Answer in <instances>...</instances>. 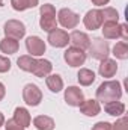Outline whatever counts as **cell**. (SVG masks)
Segmentation results:
<instances>
[{"label": "cell", "instance_id": "obj_1", "mask_svg": "<svg viewBox=\"0 0 128 130\" xmlns=\"http://www.w3.org/2000/svg\"><path fill=\"white\" fill-rule=\"evenodd\" d=\"M17 64H18L20 70L32 73L36 77H47L51 73V70H53V65H51L50 61H47V59H36V58L30 56V55L20 56Z\"/></svg>", "mask_w": 128, "mask_h": 130}, {"label": "cell", "instance_id": "obj_2", "mask_svg": "<svg viewBox=\"0 0 128 130\" xmlns=\"http://www.w3.org/2000/svg\"><path fill=\"white\" fill-rule=\"evenodd\" d=\"M122 97V86L118 80H107L102 82L98 89H96V100L107 103V101H115Z\"/></svg>", "mask_w": 128, "mask_h": 130}, {"label": "cell", "instance_id": "obj_3", "mask_svg": "<svg viewBox=\"0 0 128 130\" xmlns=\"http://www.w3.org/2000/svg\"><path fill=\"white\" fill-rule=\"evenodd\" d=\"M39 26L42 30L45 32H51L54 29H57V20H56V9L53 5L50 3H45L41 6L39 9Z\"/></svg>", "mask_w": 128, "mask_h": 130}, {"label": "cell", "instance_id": "obj_4", "mask_svg": "<svg viewBox=\"0 0 128 130\" xmlns=\"http://www.w3.org/2000/svg\"><path fill=\"white\" fill-rule=\"evenodd\" d=\"M88 50H89L91 58H94L96 61H102V59L109 58V55H110V45L104 38H95L91 42Z\"/></svg>", "mask_w": 128, "mask_h": 130}, {"label": "cell", "instance_id": "obj_5", "mask_svg": "<svg viewBox=\"0 0 128 130\" xmlns=\"http://www.w3.org/2000/svg\"><path fill=\"white\" fill-rule=\"evenodd\" d=\"M57 21L62 24V27H65V29H74L80 23V15L75 14L74 11L68 9V8H63L57 14Z\"/></svg>", "mask_w": 128, "mask_h": 130}, {"label": "cell", "instance_id": "obj_6", "mask_svg": "<svg viewBox=\"0 0 128 130\" xmlns=\"http://www.w3.org/2000/svg\"><path fill=\"white\" fill-rule=\"evenodd\" d=\"M3 30H5V35L8 38H14L18 41L26 35V26H24V23H21L18 20H9L5 23Z\"/></svg>", "mask_w": 128, "mask_h": 130}, {"label": "cell", "instance_id": "obj_7", "mask_svg": "<svg viewBox=\"0 0 128 130\" xmlns=\"http://www.w3.org/2000/svg\"><path fill=\"white\" fill-rule=\"evenodd\" d=\"M23 100L26 104L29 106H38L41 101H42V91L33 85V83H27L24 88H23Z\"/></svg>", "mask_w": 128, "mask_h": 130}, {"label": "cell", "instance_id": "obj_8", "mask_svg": "<svg viewBox=\"0 0 128 130\" xmlns=\"http://www.w3.org/2000/svg\"><path fill=\"white\" fill-rule=\"evenodd\" d=\"M63 59L69 67H80V65L84 64V61H86V53L83 50H80V48L69 47V48L65 50Z\"/></svg>", "mask_w": 128, "mask_h": 130}, {"label": "cell", "instance_id": "obj_9", "mask_svg": "<svg viewBox=\"0 0 128 130\" xmlns=\"http://www.w3.org/2000/svg\"><path fill=\"white\" fill-rule=\"evenodd\" d=\"M83 24L86 29L89 30H95L99 29L102 24V15H101V9H91L86 12V15L83 17Z\"/></svg>", "mask_w": 128, "mask_h": 130}, {"label": "cell", "instance_id": "obj_10", "mask_svg": "<svg viewBox=\"0 0 128 130\" xmlns=\"http://www.w3.org/2000/svg\"><path fill=\"white\" fill-rule=\"evenodd\" d=\"M26 48H27V53L30 56H42L45 53V42L39 38V36H29L26 39Z\"/></svg>", "mask_w": 128, "mask_h": 130}, {"label": "cell", "instance_id": "obj_11", "mask_svg": "<svg viewBox=\"0 0 128 130\" xmlns=\"http://www.w3.org/2000/svg\"><path fill=\"white\" fill-rule=\"evenodd\" d=\"M47 41L50 42V45L56 47V48H62V47H66L68 42H69V35L62 30V29H54L51 32H48V38Z\"/></svg>", "mask_w": 128, "mask_h": 130}, {"label": "cell", "instance_id": "obj_12", "mask_svg": "<svg viewBox=\"0 0 128 130\" xmlns=\"http://www.w3.org/2000/svg\"><path fill=\"white\" fill-rule=\"evenodd\" d=\"M65 101L69 106H80L84 101L83 91L78 86H68L65 89Z\"/></svg>", "mask_w": 128, "mask_h": 130}, {"label": "cell", "instance_id": "obj_13", "mask_svg": "<svg viewBox=\"0 0 128 130\" xmlns=\"http://www.w3.org/2000/svg\"><path fill=\"white\" fill-rule=\"evenodd\" d=\"M69 42L72 44V47L75 48H80V50H88L89 45H91V38L86 35L84 32H80V30H74L69 35Z\"/></svg>", "mask_w": 128, "mask_h": 130}, {"label": "cell", "instance_id": "obj_14", "mask_svg": "<svg viewBox=\"0 0 128 130\" xmlns=\"http://www.w3.org/2000/svg\"><path fill=\"white\" fill-rule=\"evenodd\" d=\"M80 112L86 117H96L99 112H101V106H99V101L98 100H84L80 106Z\"/></svg>", "mask_w": 128, "mask_h": 130}, {"label": "cell", "instance_id": "obj_15", "mask_svg": "<svg viewBox=\"0 0 128 130\" xmlns=\"http://www.w3.org/2000/svg\"><path fill=\"white\" fill-rule=\"evenodd\" d=\"M116 71H118V64H116V61H113V59H109V58H105V59H102L101 61V64H99V68H98V73L102 76V77H113L115 74H116Z\"/></svg>", "mask_w": 128, "mask_h": 130}, {"label": "cell", "instance_id": "obj_16", "mask_svg": "<svg viewBox=\"0 0 128 130\" xmlns=\"http://www.w3.org/2000/svg\"><path fill=\"white\" fill-rule=\"evenodd\" d=\"M101 30H102V36L105 39H116L121 38V24L119 23H102L101 24Z\"/></svg>", "mask_w": 128, "mask_h": 130}, {"label": "cell", "instance_id": "obj_17", "mask_svg": "<svg viewBox=\"0 0 128 130\" xmlns=\"http://www.w3.org/2000/svg\"><path fill=\"white\" fill-rule=\"evenodd\" d=\"M18 126H21V127H29L30 126V123H32V118H30V113H29V110L27 109H24V107H17L15 110H14V118H12Z\"/></svg>", "mask_w": 128, "mask_h": 130}, {"label": "cell", "instance_id": "obj_18", "mask_svg": "<svg viewBox=\"0 0 128 130\" xmlns=\"http://www.w3.org/2000/svg\"><path fill=\"white\" fill-rule=\"evenodd\" d=\"M104 110L112 115V117H121L124 112H125V104L119 100H115V101H107L104 104Z\"/></svg>", "mask_w": 128, "mask_h": 130}, {"label": "cell", "instance_id": "obj_19", "mask_svg": "<svg viewBox=\"0 0 128 130\" xmlns=\"http://www.w3.org/2000/svg\"><path fill=\"white\" fill-rule=\"evenodd\" d=\"M33 126L38 130H54V120L47 115H38L33 120Z\"/></svg>", "mask_w": 128, "mask_h": 130}, {"label": "cell", "instance_id": "obj_20", "mask_svg": "<svg viewBox=\"0 0 128 130\" xmlns=\"http://www.w3.org/2000/svg\"><path fill=\"white\" fill-rule=\"evenodd\" d=\"M18 48H20V44H18V41L17 39H14V38H3L2 41H0V50H2V53H6V55H14V53H17L18 52Z\"/></svg>", "mask_w": 128, "mask_h": 130}, {"label": "cell", "instance_id": "obj_21", "mask_svg": "<svg viewBox=\"0 0 128 130\" xmlns=\"http://www.w3.org/2000/svg\"><path fill=\"white\" fill-rule=\"evenodd\" d=\"M45 83L51 92H60L63 89V80L59 74H48L45 79Z\"/></svg>", "mask_w": 128, "mask_h": 130}, {"label": "cell", "instance_id": "obj_22", "mask_svg": "<svg viewBox=\"0 0 128 130\" xmlns=\"http://www.w3.org/2000/svg\"><path fill=\"white\" fill-rule=\"evenodd\" d=\"M77 79L81 86H89L95 82V73L89 68H81L77 74Z\"/></svg>", "mask_w": 128, "mask_h": 130}, {"label": "cell", "instance_id": "obj_23", "mask_svg": "<svg viewBox=\"0 0 128 130\" xmlns=\"http://www.w3.org/2000/svg\"><path fill=\"white\" fill-rule=\"evenodd\" d=\"M113 55L116 59H121V61H125L128 58V44L127 41H119L115 44L113 47Z\"/></svg>", "mask_w": 128, "mask_h": 130}, {"label": "cell", "instance_id": "obj_24", "mask_svg": "<svg viewBox=\"0 0 128 130\" xmlns=\"http://www.w3.org/2000/svg\"><path fill=\"white\" fill-rule=\"evenodd\" d=\"M39 0H11V5L15 11H26V9H30L38 6Z\"/></svg>", "mask_w": 128, "mask_h": 130}, {"label": "cell", "instance_id": "obj_25", "mask_svg": "<svg viewBox=\"0 0 128 130\" xmlns=\"http://www.w3.org/2000/svg\"><path fill=\"white\" fill-rule=\"evenodd\" d=\"M101 15H102V23H112V21L118 23L119 21V14L115 8L107 6V8L101 9Z\"/></svg>", "mask_w": 128, "mask_h": 130}, {"label": "cell", "instance_id": "obj_26", "mask_svg": "<svg viewBox=\"0 0 128 130\" xmlns=\"http://www.w3.org/2000/svg\"><path fill=\"white\" fill-rule=\"evenodd\" d=\"M110 130H128V118L127 117L119 118L115 124H112Z\"/></svg>", "mask_w": 128, "mask_h": 130}, {"label": "cell", "instance_id": "obj_27", "mask_svg": "<svg viewBox=\"0 0 128 130\" xmlns=\"http://www.w3.org/2000/svg\"><path fill=\"white\" fill-rule=\"evenodd\" d=\"M11 70V61L5 56H0V73H8Z\"/></svg>", "mask_w": 128, "mask_h": 130}, {"label": "cell", "instance_id": "obj_28", "mask_svg": "<svg viewBox=\"0 0 128 130\" xmlns=\"http://www.w3.org/2000/svg\"><path fill=\"white\" fill-rule=\"evenodd\" d=\"M5 130H24V127L18 126L14 120H8L6 124H5Z\"/></svg>", "mask_w": 128, "mask_h": 130}, {"label": "cell", "instance_id": "obj_29", "mask_svg": "<svg viewBox=\"0 0 128 130\" xmlns=\"http://www.w3.org/2000/svg\"><path fill=\"white\" fill-rule=\"evenodd\" d=\"M110 127H112L110 123H107V121H99V123H96L95 126L92 127V130H110Z\"/></svg>", "mask_w": 128, "mask_h": 130}, {"label": "cell", "instance_id": "obj_30", "mask_svg": "<svg viewBox=\"0 0 128 130\" xmlns=\"http://www.w3.org/2000/svg\"><path fill=\"white\" fill-rule=\"evenodd\" d=\"M121 38H122L124 41H127L128 39V26L125 24V23L121 24Z\"/></svg>", "mask_w": 128, "mask_h": 130}, {"label": "cell", "instance_id": "obj_31", "mask_svg": "<svg viewBox=\"0 0 128 130\" xmlns=\"http://www.w3.org/2000/svg\"><path fill=\"white\" fill-rule=\"evenodd\" d=\"M110 0H92V3L96 6H104V5H109Z\"/></svg>", "mask_w": 128, "mask_h": 130}, {"label": "cell", "instance_id": "obj_32", "mask_svg": "<svg viewBox=\"0 0 128 130\" xmlns=\"http://www.w3.org/2000/svg\"><path fill=\"white\" fill-rule=\"evenodd\" d=\"M6 95V88H5V85L0 82V101L3 100V97Z\"/></svg>", "mask_w": 128, "mask_h": 130}, {"label": "cell", "instance_id": "obj_33", "mask_svg": "<svg viewBox=\"0 0 128 130\" xmlns=\"http://www.w3.org/2000/svg\"><path fill=\"white\" fill-rule=\"evenodd\" d=\"M3 124H5V117H3V113L0 112V127H2Z\"/></svg>", "mask_w": 128, "mask_h": 130}, {"label": "cell", "instance_id": "obj_34", "mask_svg": "<svg viewBox=\"0 0 128 130\" xmlns=\"http://www.w3.org/2000/svg\"><path fill=\"white\" fill-rule=\"evenodd\" d=\"M2 5H3V0H0V6H2Z\"/></svg>", "mask_w": 128, "mask_h": 130}]
</instances>
